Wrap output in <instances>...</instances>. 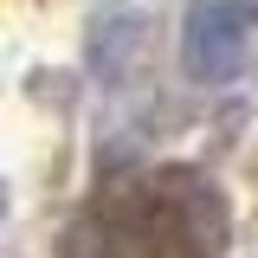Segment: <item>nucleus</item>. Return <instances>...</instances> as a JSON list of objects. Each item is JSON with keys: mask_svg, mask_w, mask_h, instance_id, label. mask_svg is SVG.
Listing matches in <instances>:
<instances>
[{"mask_svg": "<svg viewBox=\"0 0 258 258\" xmlns=\"http://www.w3.org/2000/svg\"><path fill=\"white\" fill-rule=\"evenodd\" d=\"M226 200L200 174H142L64 226L58 258H220Z\"/></svg>", "mask_w": 258, "mask_h": 258, "instance_id": "obj_1", "label": "nucleus"}, {"mask_svg": "<svg viewBox=\"0 0 258 258\" xmlns=\"http://www.w3.org/2000/svg\"><path fill=\"white\" fill-rule=\"evenodd\" d=\"M258 0H194L181 20V71L200 84H226L252 58Z\"/></svg>", "mask_w": 258, "mask_h": 258, "instance_id": "obj_2", "label": "nucleus"}]
</instances>
